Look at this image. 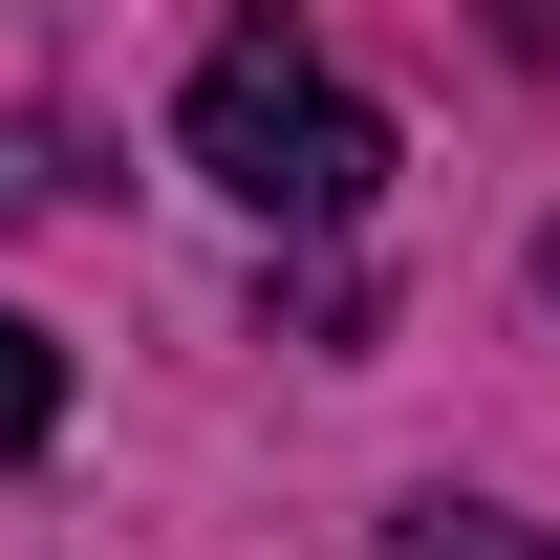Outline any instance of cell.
Returning <instances> with one entry per match:
<instances>
[{"label":"cell","instance_id":"cell-2","mask_svg":"<svg viewBox=\"0 0 560 560\" xmlns=\"http://www.w3.org/2000/svg\"><path fill=\"white\" fill-rule=\"evenodd\" d=\"M44 431H66V346H44V324H22V302H0V475H22V453H44Z\"/></svg>","mask_w":560,"mask_h":560},{"label":"cell","instance_id":"cell-4","mask_svg":"<svg viewBox=\"0 0 560 560\" xmlns=\"http://www.w3.org/2000/svg\"><path fill=\"white\" fill-rule=\"evenodd\" d=\"M539 280H560V259H539Z\"/></svg>","mask_w":560,"mask_h":560},{"label":"cell","instance_id":"cell-3","mask_svg":"<svg viewBox=\"0 0 560 560\" xmlns=\"http://www.w3.org/2000/svg\"><path fill=\"white\" fill-rule=\"evenodd\" d=\"M388 560H560L539 517H453V495H431V517H388Z\"/></svg>","mask_w":560,"mask_h":560},{"label":"cell","instance_id":"cell-1","mask_svg":"<svg viewBox=\"0 0 560 560\" xmlns=\"http://www.w3.org/2000/svg\"><path fill=\"white\" fill-rule=\"evenodd\" d=\"M195 173H215L237 215H302V237H324V215H366V195H388V108H366L324 44L237 22V44L195 66Z\"/></svg>","mask_w":560,"mask_h":560}]
</instances>
